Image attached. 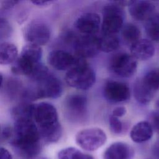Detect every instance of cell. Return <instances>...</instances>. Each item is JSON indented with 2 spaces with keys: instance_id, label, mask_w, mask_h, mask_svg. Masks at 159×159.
I'll return each mask as SVG.
<instances>
[{
  "instance_id": "cell-30",
  "label": "cell",
  "mask_w": 159,
  "mask_h": 159,
  "mask_svg": "<svg viewBox=\"0 0 159 159\" xmlns=\"http://www.w3.org/2000/svg\"><path fill=\"white\" fill-rule=\"evenodd\" d=\"M150 124L158 134H159V111L153 112L151 115Z\"/></svg>"
},
{
  "instance_id": "cell-21",
  "label": "cell",
  "mask_w": 159,
  "mask_h": 159,
  "mask_svg": "<svg viewBox=\"0 0 159 159\" xmlns=\"http://www.w3.org/2000/svg\"><path fill=\"white\" fill-rule=\"evenodd\" d=\"M19 55L33 62L39 63L41 62L42 49L40 46L28 43L22 47Z\"/></svg>"
},
{
  "instance_id": "cell-18",
  "label": "cell",
  "mask_w": 159,
  "mask_h": 159,
  "mask_svg": "<svg viewBox=\"0 0 159 159\" xmlns=\"http://www.w3.org/2000/svg\"><path fill=\"white\" fill-rule=\"evenodd\" d=\"M133 91L136 101L142 104L149 103L153 99L155 93L145 84L141 78L135 81Z\"/></svg>"
},
{
  "instance_id": "cell-12",
  "label": "cell",
  "mask_w": 159,
  "mask_h": 159,
  "mask_svg": "<svg viewBox=\"0 0 159 159\" xmlns=\"http://www.w3.org/2000/svg\"><path fill=\"white\" fill-rule=\"evenodd\" d=\"M79 57L62 50H52L47 57L48 63L50 66L59 71L69 70L77 63Z\"/></svg>"
},
{
  "instance_id": "cell-35",
  "label": "cell",
  "mask_w": 159,
  "mask_h": 159,
  "mask_svg": "<svg viewBox=\"0 0 159 159\" xmlns=\"http://www.w3.org/2000/svg\"><path fill=\"white\" fill-rule=\"evenodd\" d=\"M153 153L155 156H157L158 158H159V140L157 141L155 145L153 146Z\"/></svg>"
},
{
  "instance_id": "cell-17",
  "label": "cell",
  "mask_w": 159,
  "mask_h": 159,
  "mask_svg": "<svg viewBox=\"0 0 159 159\" xmlns=\"http://www.w3.org/2000/svg\"><path fill=\"white\" fill-rule=\"evenodd\" d=\"M153 130L149 122L142 120L133 126L130 132V136L134 142L143 143L149 140L152 137Z\"/></svg>"
},
{
  "instance_id": "cell-32",
  "label": "cell",
  "mask_w": 159,
  "mask_h": 159,
  "mask_svg": "<svg viewBox=\"0 0 159 159\" xmlns=\"http://www.w3.org/2000/svg\"><path fill=\"white\" fill-rule=\"evenodd\" d=\"M19 2L20 1H1V6L2 9H9L13 7Z\"/></svg>"
},
{
  "instance_id": "cell-14",
  "label": "cell",
  "mask_w": 159,
  "mask_h": 159,
  "mask_svg": "<svg viewBox=\"0 0 159 159\" xmlns=\"http://www.w3.org/2000/svg\"><path fill=\"white\" fill-rule=\"evenodd\" d=\"M128 7L131 17L139 21H147L155 15V4L149 1H131Z\"/></svg>"
},
{
  "instance_id": "cell-4",
  "label": "cell",
  "mask_w": 159,
  "mask_h": 159,
  "mask_svg": "<svg viewBox=\"0 0 159 159\" xmlns=\"http://www.w3.org/2000/svg\"><path fill=\"white\" fill-rule=\"evenodd\" d=\"M35 83L34 87L25 91L23 94L24 98L32 100L42 98L55 99L62 94L63 86L61 81L50 73Z\"/></svg>"
},
{
  "instance_id": "cell-16",
  "label": "cell",
  "mask_w": 159,
  "mask_h": 159,
  "mask_svg": "<svg viewBox=\"0 0 159 159\" xmlns=\"http://www.w3.org/2000/svg\"><path fill=\"white\" fill-rule=\"evenodd\" d=\"M130 54L137 60H147L152 58L155 52L153 43L147 39H140L130 47Z\"/></svg>"
},
{
  "instance_id": "cell-15",
  "label": "cell",
  "mask_w": 159,
  "mask_h": 159,
  "mask_svg": "<svg viewBox=\"0 0 159 159\" xmlns=\"http://www.w3.org/2000/svg\"><path fill=\"white\" fill-rule=\"evenodd\" d=\"M134 155L132 148L127 143L117 142L112 143L105 150L104 159H132Z\"/></svg>"
},
{
  "instance_id": "cell-7",
  "label": "cell",
  "mask_w": 159,
  "mask_h": 159,
  "mask_svg": "<svg viewBox=\"0 0 159 159\" xmlns=\"http://www.w3.org/2000/svg\"><path fill=\"white\" fill-rule=\"evenodd\" d=\"M109 68L116 75L122 78H129L136 72L137 61L131 54L120 52L115 54L111 58Z\"/></svg>"
},
{
  "instance_id": "cell-28",
  "label": "cell",
  "mask_w": 159,
  "mask_h": 159,
  "mask_svg": "<svg viewBox=\"0 0 159 159\" xmlns=\"http://www.w3.org/2000/svg\"><path fill=\"white\" fill-rule=\"evenodd\" d=\"M109 127L112 133L115 134H119L122 132L123 130V125L118 117L111 115L109 117Z\"/></svg>"
},
{
  "instance_id": "cell-33",
  "label": "cell",
  "mask_w": 159,
  "mask_h": 159,
  "mask_svg": "<svg viewBox=\"0 0 159 159\" xmlns=\"http://www.w3.org/2000/svg\"><path fill=\"white\" fill-rule=\"evenodd\" d=\"M0 159H12L11 153L5 148L1 147Z\"/></svg>"
},
{
  "instance_id": "cell-23",
  "label": "cell",
  "mask_w": 159,
  "mask_h": 159,
  "mask_svg": "<svg viewBox=\"0 0 159 159\" xmlns=\"http://www.w3.org/2000/svg\"><path fill=\"white\" fill-rule=\"evenodd\" d=\"M34 110V104L25 102L15 106L12 109V114L14 120L19 118L33 119Z\"/></svg>"
},
{
  "instance_id": "cell-3",
  "label": "cell",
  "mask_w": 159,
  "mask_h": 159,
  "mask_svg": "<svg viewBox=\"0 0 159 159\" xmlns=\"http://www.w3.org/2000/svg\"><path fill=\"white\" fill-rule=\"evenodd\" d=\"M65 80L70 87L88 90L94 84L96 74L84 59L79 57L77 63L66 72Z\"/></svg>"
},
{
  "instance_id": "cell-10",
  "label": "cell",
  "mask_w": 159,
  "mask_h": 159,
  "mask_svg": "<svg viewBox=\"0 0 159 159\" xmlns=\"http://www.w3.org/2000/svg\"><path fill=\"white\" fill-rule=\"evenodd\" d=\"M73 45L76 55L84 59L94 57L100 51L99 37L96 35L79 36Z\"/></svg>"
},
{
  "instance_id": "cell-8",
  "label": "cell",
  "mask_w": 159,
  "mask_h": 159,
  "mask_svg": "<svg viewBox=\"0 0 159 159\" xmlns=\"http://www.w3.org/2000/svg\"><path fill=\"white\" fill-rule=\"evenodd\" d=\"M64 110L65 114L70 119H84L87 114V98L79 94L69 95L64 101Z\"/></svg>"
},
{
  "instance_id": "cell-19",
  "label": "cell",
  "mask_w": 159,
  "mask_h": 159,
  "mask_svg": "<svg viewBox=\"0 0 159 159\" xmlns=\"http://www.w3.org/2000/svg\"><path fill=\"white\" fill-rule=\"evenodd\" d=\"M18 58V49L12 43L2 42L0 45V63L2 65L13 63Z\"/></svg>"
},
{
  "instance_id": "cell-13",
  "label": "cell",
  "mask_w": 159,
  "mask_h": 159,
  "mask_svg": "<svg viewBox=\"0 0 159 159\" xmlns=\"http://www.w3.org/2000/svg\"><path fill=\"white\" fill-rule=\"evenodd\" d=\"M74 25L83 35H96L101 25V17L97 13L86 12L79 16Z\"/></svg>"
},
{
  "instance_id": "cell-29",
  "label": "cell",
  "mask_w": 159,
  "mask_h": 159,
  "mask_svg": "<svg viewBox=\"0 0 159 159\" xmlns=\"http://www.w3.org/2000/svg\"><path fill=\"white\" fill-rule=\"evenodd\" d=\"M14 129L8 125H5L1 128V142H6L12 140L14 137Z\"/></svg>"
},
{
  "instance_id": "cell-1",
  "label": "cell",
  "mask_w": 159,
  "mask_h": 159,
  "mask_svg": "<svg viewBox=\"0 0 159 159\" xmlns=\"http://www.w3.org/2000/svg\"><path fill=\"white\" fill-rule=\"evenodd\" d=\"M14 137L11 143L23 158L31 159L40 152V134L33 119L19 118L14 120Z\"/></svg>"
},
{
  "instance_id": "cell-34",
  "label": "cell",
  "mask_w": 159,
  "mask_h": 159,
  "mask_svg": "<svg viewBox=\"0 0 159 159\" xmlns=\"http://www.w3.org/2000/svg\"><path fill=\"white\" fill-rule=\"evenodd\" d=\"M34 4H35L37 6L44 7L50 5L53 2L52 1H31Z\"/></svg>"
},
{
  "instance_id": "cell-6",
  "label": "cell",
  "mask_w": 159,
  "mask_h": 159,
  "mask_svg": "<svg viewBox=\"0 0 159 159\" xmlns=\"http://www.w3.org/2000/svg\"><path fill=\"white\" fill-rule=\"evenodd\" d=\"M106 133L98 127L87 128L79 131L75 137L78 145L87 151H94L106 142Z\"/></svg>"
},
{
  "instance_id": "cell-26",
  "label": "cell",
  "mask_w": 159,
  "mask_h": 159,
  "mask_svg": "<svg viewBox=\"0 0 159 159\" xmlns=\"http://www.w3.org/2000/svg\"><path fill=\"white\" fill-rule=\"evenodd\" d=\"M58 159H94L93 156L83 153L74 147H68L59 152Z\"/></svg>"
},
{
  "instance_id": "cell-20",
  "label": "cell",
  "mask_w": 159,
  "mask_h": 159,
  "mask_svg": "<svg viewBox=\"0 0 159 159\" xmlns=\"http://www.w3.org/2000/svg\"><path fill=\"white\" fill-rule=\"evenodd\" d=\"M120 41L115 34H105L99 37V50L103 52H112L119 47Z\"/></svg>"
},
{
  "instance_id": "cell-2",
  "label": "cell",
  "mask_w": 159,
  "mask_h": 159,
  "mask_svg": "<svg viewBox=\"0 0 159 159\" xmlns=\"http://www.w3.org/2000/svg\"><path fill=\"white\" fill-rule=\"evenodd\" d=\"M33 119L37 124L41 139L45 142H57L62 135L61 125L55 106L47 102L34 104Z\"/></svg>"
},
{
  "instance_id": "cell-25",
  "label": "cell",
  "mask_w": 159,
  "mask_h": 159,
  "mask_svg": "<svg viewBox=\"0 0 159 159\" xmlns=\"http://www.w3.org/2000/svg\"><path fill=\"white\" fill-rule=\"evenodd\" d=\"M145 84L153 92L159 90V67L148 71L142 78Z\"/></svg>"
},
{
  "instance_id": "cell-31",
  "label": "cell",
  "mask_w": 159,
  "mask_h": 159,
  "mask_svg": "<svg viewBox=\"0 0 159 159\" xmlns=\"http://www.w3.org/2000/svg\"><path fill=\"white\" fill-rule=\"evenodd\" d=\"M126 113V108L124 106H117L115 107L112 112V116L116 117H120L124 116Z\"/></svg>"
},
{
  "instance_id": "cell-11",
  "label": "cell",
  "mask_w": 159,
  "mask_h": 159,
  "mask_svg": "<svg viewBox=\"0 0 159 159\" xmlns=\"http://www.w3.org/2000/svg\"><path fill=\"white\" fill-rule=\"evenodd\" d=\"M105 98L112 102H122L130 99L129 86L124 83L111 80L106 83L103 88Z\"/></svg>"
},
{
  "instance_id": "cell-27",
  "label": "cell",
  "mask_w": 159,
  "mask_h": 159,
  "mask_svg": "<svg viewBox=\"0 0 159 159\" xmlns=\"http://www.w3.org/2000/svg\"><path fill=\"white\" fill-rule=\"evenodd\" d=\"M12 29L9 21L3 17L0 19V39L1 40L8 39L12 34Z\"/></svg>"
},
{
  "instance_id": "cell-5",
  "label": "cell",
  "mask_w": 159,
  "mask_h": 159,
  "mask_svg": "<svg viewBox=\"0 0 159 159\" xmlns=\"http://www.w3.org/2000/svg\"><path fill=\"white\" fill-rule=\"evenodd\" d=\"M101 29L102 34H116L124 26V11L123 7L116 1L106 5L102 9Z\"/></svg>"
},
{
  "instance_id": "cell-24",
  "label": "cell",
  "mask_w": 159,
  "mask_h": 159,
  "mask_svg": "<svg viewBox=\"0 0 159 159\" xmlns=\"http://www.w3.org/2000/svg\"><path fill=\"white\" fill-rule=\"evenodd\" d=\"M145 30L150 40L159 43V15L155 14L146 21Z\"/></svg>"
},
{
  "instance_id": "cell-9",
  "label": "cell",
  "mask_w": 159,
  "mask_h": 159,
  "mask_svg": "<svg viewBox=\"0 0 159 159\" xmlns=\"http://www.w3.org/2000/svg\"><path fill=\"white\" fill-rule=\"evenodd\" d=\"M24 36L28 43L41 46L49 41L50 30L45 23L40 21H33L25 27Z\"/></svg>"
},
{
  "instance_id": "cell-22",
  "label": "cell",
  "mask_w": 159,
  "mask_h": 159,
  "mask_svg": "<svg viewBox=\"0 0 159 159\" xmlns=\"http://www.w3.org/2000/svg\"><path fill=\"white\" fill-rule=\"evenodd\" d=\"M121 35L124 41L131 45L140 39L141 32L135 24L127 23L124 25L121 30Z\"/></svg>"
},
{
  "instance_id": "cell-36",
  "label": "cell",
  "mask_w": 159,
  "mask_h": 159,
  "mask_svg": "<svg viewBox=\"0 0 159 159\" xmlns=\"http://www.w3.org/2000/svg\"><path fill=\"white\" fill-rule=\"evenodd\" d=\"M155 107H157V109H158L159 111V99L156 101V103H155Z\"/></svg>"
}]
</instances>
